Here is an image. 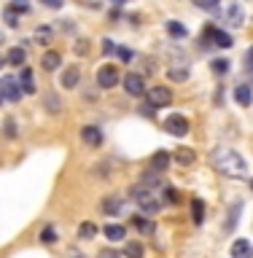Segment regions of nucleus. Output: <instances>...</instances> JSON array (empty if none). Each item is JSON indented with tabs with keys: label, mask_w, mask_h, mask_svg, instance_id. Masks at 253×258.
Here are the masks:
<instances>
[{
	"label": "nucleus",
	"mask_w": 253,
	"mask_h": 258,
	"mask_svg": "<svg viewBox=\"0 0 253 258\" xmlns=\"http://www.w3.org/2000/svg\"><path fill=\"white\" fill-rule=\"evenodd\" d=\"M116 48H119V46L113 43L111 38H105V40H103V54H105V56H108V54H116Z\"/></svg>",
	"instance_id": "32"
},
{
	"label": "nucleus",
	"mask_w": 253,
	"mask_h": 258,
	"mask_svg": "<svg viewBox=\"0 0 253 258\" xmlns=\"http://www.w3.org/2000/svg\"><path fill=\"white\" fill-rule=\"evenodd\" d=\"M22 94H35V84H32V73L27 70V68H24L22 70Z\"/></svg>",
	"instance_id": "21"
},
{
	"label": "nucleus",
	"mask_w": 253,
	"mask_h": 258,
	"mask_svg": "<svg viewBox=\"0 0 253 258\" xmlns=\"http://www.w3.org/2000/svg\"><path fill=\"white\" fill-rule=\"evenodd\" d=\"M121 210H124V199L121 197H108L103 202V213L105 215H119Z\"/></svg>",
	"instance_id": "14"
},
{
	"label": "nucleus",
	"mask_w": 253,
	"mask_h": 258,
	"mask_svg": "<svg viewBox=\"0 0 253 258\" xmlns=\"http://www.w3.org/2000/svg\"><path fill=\"white\" fill-rule=\"evenodd\" d=\"M132 199L137 202V207H140L143 213H148V215H157L159 213V199H157V194H154V188L135 185V188H132Z\"/></svg>",
	"instance_id": "2"
},
{
	"label": "nucleus",
	"mask_w": 253,
	"mask_h": 258,
	"mask_svg": "<svg viewBox=\"0 0 253 258\" xmlns=\"http://www.w3.org/2000/svg\"><path fill=\"white\" fill-rule=\"evenodd\" d=\"M245 68H248V70H253V46L248 48V54H245Z\"/></svg>",
	"instance_id": "39"
},
{
	"label": "nucleus",
	"mask_w": 253,
	"mask_h": 258,
	"mask_svg": "<svg viewBox=\"0 0 253 258\" xmlns=\"http://www.w3.org/2000/svg\"><path fill=\"white\" fill-rule=\"evenodd\" d=\"M124 258H143V245H140V242H127Z\"/></svg>",
	"instance_id": "23"
},
{
	"label": "nucleus",
	"mask_w": 253,
	"mask_h": 258,
	"mask_svg": "<svg viewBox=\"0 0 253 258\" xmlns=\"http://www.w3.org/2000/svg\"><path fill=\"white\" fill-rule=\"evenodd\" d=\"M191 213H194V223L205 221V205H202V199H194L191 202Z\"/></svg>",
	"instance_id": "24"
},
{
	"label": "nucleus",
	"mask_w": 253,
	"mask_h": 258,
	"mask_svg": "<svg viewBox=\"0 0 253 258\" xmlns=\"http://www.w3.org/2000/svg\"><path fill=\"white\" fill-rule=\"evenodd\" d=\"M170 100H173V92H170V86H151V89H148V105H151L154 110L170 105Z\"/></svg>",
	"instance_id": "4"
},
{
	"label": "nucleus",
	"mask_w": 253,
	"mask_h": 258,
	"mask_svg": "<svg viewBox=\"0 0 253 258\" xmlns=\"http://www.w3.org/2000/svg\"><path fill=\"white\" fill-rule=\"evenodd\" d=\"M167 32H170V35H175V38H183V35H186V27H183L181 22L170 19V22H167Z\"/></svg>",
	"instance_id": "28"
},
{
	"label": "nucleus",
	"mask_w": 253,
	"mask_h": 258,
	"mask_svg": "<svg viewBox=\"0 0 253 258\" xmlns=\"http://www.w3.org/2000/svg\"><path fill=\"white\" fill-rule=\"evenodd\" d=\"M199 8H205V11H218V3L216 0H197Z\"/></svg>",
	"instance_id": "33"
},
{
	"label": "nucleus",
	"mask_w": 253,
	"mask_h": 258,
	"mask_svg": "<svg viewBox=\"0 0 253 258\" xmlns=\"http://www.w3.org/2000/svg\"><path fill=\"white\" fill-rule=\"evenodd\" d=\"M0 40H3V35H0Z\"/></svg>",
	"instance_id": "46"
},
{
	"label": "nucleus",
	"mask_w": 253,
	"mask_h": 258,
	"mask_svg": "<svg viewBox=\"0 0 253 258\" xmlns=\"http://www.w3.org/2000/svg\"><path fill=\"white\" fill-rule=\"evenodd\" d=\"M100 258H119V253H113V250H103Z\"/></svg>",
	"instance_id": "40"
},
{
	"label": "nucleus",
	"mask_w": 253,
	"mask_h": 258,
	"mask_svg": "<svg viewBox=\"0 0 253 258\" xmlns=\"http://www.w3.org/2000/svg\"><path fill=\"white\" fill-rule=\"evenodd\" d=\"M167 76H170V81H186V78H189V64H183V62L170 64Z\"/></svg>",
	"instance_id": "15"
},
{
	"label": "nucleus",
	"mask_w": 253,
	"mask_h": 258,
	"mask_svg": "<svg viewBox=\"0 0 253 258\" xmlns=\"http://www.w3.org/2000/svg\"><path fill=\"white\" fill-rule=\"evenodd\" d=\"M3 64H6V59H3V56H0V68H3Z\"/></svg>",
	"instance_id": "41"
},
{
	"label": "nucleus",
	"mask_w": 253,
	"mask_h": 258,
	"mask_svg": "<svg viewBox=\"0 0 253 258\" xmlns=\"http://www.w3.org/2000/svg\"><path fill=\"white\" fill-rule=\"evenodd\" d=\"M0 94H3V100L19 102V100H22V89H19V81H16V78H3V81H0Z\"/></svg>",
	"instance_id": "6"
},
{
	"label": "nucleus",
	"mask_w": 253,
	"mask_h": 258,
	"mask_svg": "<svg viewBox=\"0 0 253 258\" xmlns=\"http://www.w3.org/2000/svg\"><path fill=\"white\" fill-rule=\"evenodd\" d=\"M250 188H253V180H250Z\"/></svg>",
	"instance_id": "45"
},
{
	"label": "nucleus",
	"mask_w": 253,
	"mask_h": 258,
	"mask_svg": "<svg viewBox=\"0 0 253 258\" xmlns=\"http://www.w3.org/2000/svg\"><path fill=\"white\" fill-rule=\"evenodd\" d=\"M105 237H108L111 242H121L127 237V229H124V226H119V223H108V226H105Z\"/></svg>",
	"instance_id": "17"
},
{
	"label": "nucleus",
	"mask_w": 253,
	"mask_h": 258,
	"mask_svg": "<svg viewBox=\"0 0 253 258\" xmlns=\"http://www.w3.org/2000/svg\"><path fill=\"white\" fill-rule=\"evenodd\" d=\"M70 258H81V255H70Z\"/></svg>",
	"instance_id": "42"
},
{
	"label": "nucleus",
	"mask_w": 253,
	"mask_h": 258,
	"mask_svg": "<svg viewBox=\"0 0 253 258\" xmlns=\"http://www.w3.org/2000/svg\"><path fill=\"white\" fill-rule=\"evenodd\" d=\"M162 183V177H159V172H143V177H140V185H145V188H157V185Z\"/></svg>",
	"instance_id": "22"
},
{
	"label": "nucleus",
	"mask_w": 253,
	"mask_h": 258,
	"mask_svg": "<svg viewBox=\"0 0 253 258\" xmlns=\"http://www.w3.org/2000/svg\"><path fill=\"white\" fill-rule=\"evenodd\" d=\"M167 167H170V151H157V153L151 156V169L162 175Z\"/></svg>",
	"instance_id": "10"
},
{
	"label": "nucleus",
	"mask_w": 253,
	"mask_h": 258,
	"mask_svg": "<svg viewBox=\"0 0 253 258\" xmlns=\"http://www.w3.org/2000/svg\"><path fill=\"white\" fill-rule=\"evenodd\" d=\"M6 135H8V137H16V129H14V121H11V118L6 121Z\"/></svg>",
	"instance_id": "37"
},
{
	"label": "nucleus",
	"mask_w": 253,
	"mask_h": 258,
	"mask_svg": "<svg viewBox=\"0 0 253 258\" xmlns=\"http://www.w3.org/2000/svg\"><path fill=\"white\" fill-rule=\"evenodd\" d=\"M81 140H84L86 145H92V148H100V145H103L100 126H84V129H81Z\"/></svg>",
	"instance_id": "9"
},
{
	"label": "nucleus",
	"mask_w": 253,
	"mask_h": 258,
	"mask_svg": "<svg viewBox=\"0 0 253 258\" xmlns=\"http://www.w3.org/2000/svg\"><path fill=\"white\" fill-rule=\"evenodd\" d=\"M116 54H119V59H124V62L132 59V51H129V48H124V46H119V48H116Z\"/></svg>",
	"instance_id": "35"
},
{
	"label": "nucleus",
	"mask_w": 253,
	"mask_h": 258,
	"mask_svg": "<svg viewBox=\"0 0 253 258\" xmlns=\"http://www.w3.org/2000/svg\"><path fill=\"white\" fill-rule=\"evenodd\" d=\"M119 84V73L113 64H103L100 70H97V86H103V89H111V86H116Z\"/></svg>",
	"instance_id": "7"
},
{
	"label": "nucleus",
	"mask_w": 253,
	"mask_h": 258,
	"mask_svg": "<svg viewBox=\"0 0 253 258\" xmlns=\"http://www.w3.org/2000/svg\"><path fill=\"white\" fill-rule=\"evenodd\" d=\"M242 19H245V11H242V6L232 3V6H226V8H224V22L229 24V27H240Z\"/></svg>",
	"instance_id": "8"
},
{
	"label": "nucleus",
	"mask_w": 253,
	"mask_h": 258,
	"mask_svg": "<svg viewBox=\"0 0 253 258\" xmlns=\"http://www.w3.org/2000/svg\"><path fill=\"white\" fill-rule=\"evenodd\" d=\"M40 64H43L46 73H54V70L62 64V54H60V51H46L43 59H40Z\"/></svg>",
	"instance_id": "13"
},
{
	"label": "nucleus",
	"mask_w": 253,
	"mask_h": 258,
	"mask_svg": "<svg viewBox=\"0 0 253 258\" xmlns=\"http://www.w3.org/2000/svg\"><path fill=\"white\" fill-rule=\"evenodd\" d=\"M213 70L218 76H224V73L229 70V59H213Z\"/></svg>",
	"instance_id": "31"
},
{
	"label": "nucleus",
	"mask_w": 253,
	"mask_h": 258,
	"mask_svg": "<svg viewBox=\"0 0 253 258\" xmlns=\"http://www.w3.org/2000/svg\"><path fill=\"white\" fill-rule=\"evenodd\" d=\"M32 38H35V43H43V46L52 43V27H38Z\"/></svg>",
	"instance_id": "26"
},
{
	"label": "nucleus",
	"mask_w": 253,
	"mask_h": 258,
	"mask_svg": "<svg viewBox=\"0 0 253 258\" xmlns=\"http://www.w3.org/2000/svg\"><path fill=\"white\" fill-rule=\"evenodd\" d=\"M124 92L132 94V97H143L145 94L143 76H137V73H127V76H124Z\"/></svg>",
	"instance_id": "5"
},
{
	"label": "nucleus",
	"mask_w": 253,
	"mask_h": 258,
	"mask_svg": "<svg viewBox=\"0 0 253 258\" xmlns=\"http://www.w3.org/2000/svg\"><path fill=\"white\" fill-rule=\"evenodd\" d=\"M165 132H170L173 137H186V135H189V118L178 116V113L167 116L165 118Z\"/></svg>",
	"instance_id": "3"
},
{
	"label": "nucleus",
	"mask_w": 253,
	"mask_h": 258,
	"mask_svg": "<svg viewBox=\"0 0 253 258\" xmlns=\"http://www.w3.org/2000/svg\"><path fill=\"white\" fill-rule=\"evenodd\" d=\"M194 159H197V153H194L191 148H178L175 151V161H178V164H183V167L194 164Z\"/></svg>",
	"instance_id": "19"
},
{
	"label": "nucleus",
	"mask_w": 253,
	"mask_h": 258,
	"mask_svg": "<svg viewBox=\"0 0 253 258\" xmlns=\"http://www.w3.org/2000/svg\"><path fill=\"white\" fill-rule=\"evenodd\" d=\"M0 102H3V94H0Z\"/></svg>",
	"instance_id": "43"
},
{
	"label": "nucleus",
	"mask_w": 253,
	"mask_h": 258,
	"mask_svg": "<svg viewBox=\"0 0 253 258\" xmlns=\"http://www.w3.org/2000/svg\"><path fill=\"white\" fill-rule=\"evenodd\" d=\"M232 258H253V247L248 239H234L232 245Z\"/></svg>",
	"instance_id": "12"
},
{
	"label": "nucleus",
	"mask_w": 253,
	"mask_h": 258,
	"mask_svg": "<svg viewBox=\"0 0 253 258\" xmlns=\"http://www.w3.org/2000/svg\"><path fill=\"white\" fill-rule=\"evenodd\" d=\"M3 19H6L8 27H16V24H19V11H16L14 6H8L6 11H3Z\"/></svg>",
	"instance_id": "25"
},
{
	"label": "nucleus",
	"mask_w": 253,
	"mask_h": 258,
	"mask_svg": "<svg viewBox=\"0 0 253 258\" xmlns=\"http://www.w3.org/2000/svg\"><path fill=\"white\" fill-rule=\"evenodd\" d=\"M86 51H89L86 40H78V43H76V54H86Z\"/></svg>",
	"instance_id": "38"
},
{
	"label": "nucleus",
	"mask_w": 253,
	"mask_h": 258,
	"mask_svg": "<svg viewBox=\"0 0 253 258\" xmlns=\"http://www.w3.org/2000/svg\"><path fill=\"white\" fill-rule=\"evenodd\" d=\"M178 199H181V197H178V191H175V188H167V191H165V202H173V205H175Z\"/></svg>",
	"instance_id": "36"
},
{
	"label": "nucleus",
	"mask_w": 253,
	"mask_h": 258,
	"mask_svg": "<svg viewBox=\"0 0 253 258\" xmlns=\"http://www.w3.org/2000/svg\"><path fill=\"white\" fill-rule=\"evenodd\" d=\"M135 226L140 229L143 234H154V223L151 221H143V218H135Z\"/></svg>",
	"instance_id": "30"
},
{
	"label": "nucleus",
	"mask_w": 253,
	"mask_h": 258,
	"mask_svg": "<svg viewBox=\"0 0 253 258\" xmlns=\"http://www.w3.org/2000/svg\"><path fill=\"white\" fill-rule=\"evenodd\" d=\"M94 234H97V226H94V223H89V221H86V223H81V226H78V237H81V239H92Z\"/></svg>",
	"instance_id": "27"
},
{
	"label": "nucleus",
	"mask_w": 253,
	"mask_h": 258,
	"mask_svg": "<svg viewBox=\"0 0 253 258\" xmlns=\"http://www.w3.org/2000/svg\"><path fill=\"white\" fill-rule=\"evenodd\" d=\"M24 59H27V54H24L22 46H14L11 51H8V56H6V62H8V64H16V68H19V64H24Z\"/></svg>",
	"instance_id": "18"
},
{
	"label": "nucleus",
	"mask_w": 253,
	"mask_h": 258,
	"mask_svg": "<svg viewBox=\"0 0 253 258\" xmlns=\"http://www.w3.org/2000/svg\"><path fill=\"white\" fill-rule=\"evenodd\" d=\"M210 35H213V43H216V46H221V48H229V46L234 43V40H232V35H229V32H221V30H213V32H210Z\"/></svg>",
	"instance_id": "20"
},
{
	"label": "nucleus",
	"mask_w": 253,
	"mask_h": 258,
	"mask_svg": "<svg viewBox=\"0 0 253 258\" xmlns=\"http://www.w3.org/2000/svg\"><path fill=\"white\" fill-rule=\"evenodd\" d=\"M46 105H48V110H52V113H60V108H62V105L57 102V97H54V94H48V97H46Z\"/></svg>",
	"instance_id": "34"
},
{
	"label": "nucleus",
	"mask_w": 253,
	"mask_h": 258,
	"mask_svg": "<svg viewBox=\"0 0 253 258\" xmlns=\"http://www.w3.org/2000/svg\"><path fill=\"white\" fill-rule=\"evenodd\" d=\"M78 81H81V70L76 68V64L65 68V73H62V86H65V89H76Z\"/></svg>",
	"instance_id": "11"
},
{
	"label": "nucleus",
	"mask_w": 253,
	"mask_h": 258,
	"mask_svg": "<svg viewBox=\"0 0 253 258\" xmlns=\"http://www.w3.org/2000/svg\"><path fill=\"white\" fill-rule=\"evenodd\" d=\"M210 159H213V164L218 167V172H224L229 177H245V172H248L245 159H242L240 151H234V148H216L210 153Z\"/></svg>",
	"instance_id": "1"
},
{
	"label": "nucleus",
	"mask_w": 253,
	"mask_h": 258,
	"mask_svg": "<svg viewBox=\"0 0 253 258\" xmlns=\"http://www.w3.org/2000/svg\"><path fill=\"white\" fill-rule=\"evenodd\" d=\"M40 242H46V245H52V242H57V231L52 229V226H46V229L40 231Z\"/></svg>",
	"instance_id": "29"
},
{
	"label": "nucleus",
	"mask_w": 253,
	"mask_h": 258,
	"mask_svg": "<svg viewBox=\"0 0 253 258\" xmlns=\"http://www.w3.org/2000/svg\"><path fill=\"white\" fill-rule=\"evenodd\" d=\"M234 100H237L242 108H248V105L253 102V92H250V86L248 84H242V86H237L234 89Z\"/></svg>",
	"instance_id": "16"
},
{
	"label": "nucleus",
	"mask_w": 253,
	"mask_h": 258,
	"mask_svg": "<svg viewBox=\"0 0 253 258\" xmlns=\"http://www.w3.org/2000/svg\"><path fill=\"white\" fill-rule=\"evenodd\" d=\"M250 78H253V70H250Z\"/></svg>",
	"instance_id": "44"
}]
</instances>
